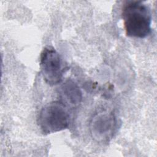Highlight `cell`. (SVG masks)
Masks as SVG:
<instances>
[{
  "label": "cell",
  "mask_w": 157,
  "mask_h": 157,
  "mask_svg": "<svg viewBox=\"0 0 157 157\" xmlns=\"http://www.w3.org/2000/svg\"><path fill=\"white\" fill-rule=\"evenodd\" d=\"M70 117L65 105L59 101H53L45 105L40 110L37 123L45 134L59 132L69 127Z\"/></svg>",
  "instance_id": "2"
},
{
  "label": "cell",
  "mask_w": 157,
  "mask_h": 157,
  "mask_svg": "<svg viewBox=\"0 0 157 157\" xmlns=\"http://www.w3.org/2000/svg\"><path fill=\"white\" fill-rule=\"evenodd\" d=\"M121 17L126 35L145 38L151 33V13L150 8L141 1H127L121 9Z\"/></svg>",
  "instance_id": "1"
},
{
  "label": "cell",
  "mask_w": 157,
  "mask_h": 157,
  "mask_svg": "<svg viewBox=\"0 0 157 157\" xmlns=\"http://www.w3.org/2000/svg\"><path fill=\"white\" fill-rule=\"evenodd\" d=\"M40 67L45 82L50 86L59 83L63 77L64 66L60 54L52 46H46L40 56Z\"/></svg>",
  "instance_id": "3"
},
{
  "label": "cell",
  "mask_w": 157,
  "mask_h": 157,
  "mask_svg": "<svg viewBox=\"0 0 157 157\" xmlns=\"http://www.w3.org/2000/svg\"><path fill=\"white\" fill-rule=\"evenodd\" d=\"M115 117L112 113L98 115L93 120L92 133L98 139H107L112 135L115 126Z\"/></svg>",
  "instance_id": "4"
},
{
  "label": "cell",
  "mask_w": 157,
  "mask_h": 157,
  "mask_svg": "<svg viewBox=\"0 0 157 157\" xmlns=\"http://www.w3.org/2000/svg\"><path fill=\"white\" fill-rule=\"evenodd\" d=\"M61 94L64 101L71 105H77L82 99V92L73 81L67 80L61 87Z\"/></svg>",
  "instance_id": "5"
}]
</instances>
